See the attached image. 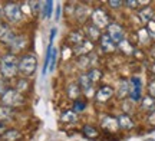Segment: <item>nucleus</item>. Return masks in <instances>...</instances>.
Segmentation results:
<instances>
[{"instance_id": "20", "label": "nucleus", "mask_w": 155, "mask_h": 141, "mask_svg": "<svg viewBox=\"0 0 155 141\" xmlns=\"http://www.w3.org/2000/svg\"><path fill=\"white\" fill-rule=\"evenodd\" d=\"M141 107H142V109H147V111H154L155 99H154V98H151L150 95L145 96L144 99L141 101Z\"/></svg>"}, {"instance_id": "3", "label": "nucleus", "mask_w": 155, "mask_h": 141, "mask_svg": "<svg viewBox=\"0 0 155 141\" xmlns=\"http://www.w3.org/2000/svg\"><path fill=\"white\" fill-rule=\"evenodd\" d=\"M25 102L22 92H19L17 89H6L2 95V105L6 107H17V105H22Z\"/></svg>"}, {"instance_id": "1", "label": "nucleus", "mask_w": 155, "mask_h": 141, "mask_svg": "<svg viewBox=\"0 0 155 141\" xmlns=\"http://www.w3.org/2000/svg\"><path fill=\"white\" fill-rule=\"evenodd\" d=\"M19 72V59L16 55H5L0 59V73L5 78H13Z\"/></svg>"}, {"instance_id": "16", "label": "nucleus", "mask_w": 155, "mask_h": 141, "mask_svg": "<svg viewBox=\"0 0 155 141\" xmlns=\"http://www.w3.org/2000/svg\"><path fill=\"white\" fill-rule=\"evenodd\" d=\"M26 42H28V40H26L25 36H16L15 40L10 43V46H12V49H13L15 52H20L23 48L26 46Z\"/></svg>"}, {"instance_id": "36", "label": "nucleus", "mask_w": 155, "mask_h": 141, "mask_svg": "<svg viewBox=\"0 0 155 141\" xmlns=\"http://www.w3.org/2000/svg\"><path fill=\"white\" fill-rule=\"evenodd\" d=\"M0 17H2V10H0Z\"/></svg>"}, {"instance_id": "14", "label": "nucleus", "mask_w": 155, "mask_h": 141, "mask_svg": "<svg viewBox=\"0 0 155 141\" xmlns=\"http://www.w3.org/2000/svg\"><path fill=\"white\" fill-rule=\"evenodd\" d=\"M82 134L83 137H86L89 140H95V138L99 137V131L96 130L95 127H92V125H85L82 128Z\"/></svg>"}, {"instance_id": "18", "label": "nucleus", "mask_w": 155, "mask_h": 141, "mask_svg": "<svg viewBox=\"0 0 155 141\" xmlns=\"http://www.w3.org/2000/svg\"><path fill=\"white\" fill-rule=\"evenodd\" d=\"M86 36H89V39H92V40L99 39V38H101L99 29L95 28L92 23H91V25H88V26H86Z\"/></svg>"}, {"instance_id": "7", "label": "nucleus", "mask_w": 155, "mask_h": 141, "mask_svg": "<svg viewBox=\"0 0 155 141\" xmlns=\"http://www.w3.org/2000/svg\"><path fill=\"white\" fill-rule=\"evenodd\" d=\"M141 92H142V82L138 76H132L129 81V95L134 101L138 102L141 99Z\"/></svg>"}, {"instance_id": "10", "label": "nucleus", "mask_w": 155, "mask_h": 141, "mask_svg": "<svg viewBox=\"0 0 155 141\" xmlns=\"http://www.w3.org/2000/svg\"><path fill=\"white\" fill-rule=\"evenodd\" d=\"M116 121H118V127H119V128H122V130H125V131L132 130L134 125H135L134 119L131 118L128 114H121V115L116 118Z\"/></svg>"}, {"instance_id": "5", "label": "nucleus", "mask_w": 155, "mask_h": 141, "mask_svg": "<svg viewBox=\"0 0 155 141\" xmlns=\"http://www.w3.org/2000/svg\"><path fill=\"white\" fill-rule=\"evenodd\" d=\"M91 20H92V25L95 28L102 29L105 26H109V16L106 15V12L104 9H95L91 15Z\"/></svg>"}, {"instance_id": "21", "label": "nucleus", "mask_w": 155, "mask_h": 141, "mask_svg": "<svg viewBox=\"0 0 155 141\" xmlns=\"http://www.w3.org/2000/svg\"><path fill=\"white\" fill-rule=\"evenodd\" d=\"M79 88H82L83 91H88V89H91L92 88V82H91V79H89V76H88V73H85V75H82L81 78H79Z\"/></svg>"}, {"instance_id": "13", "label": "nucleus", "mask_w": 155, "mask_h": 141, "mask_svg": "<svg viewBox=\"0 0 155 141\" xmlns=\"http://www.w3.org/2000/svg\"><path fill=\"white\" fill-rule=\"evenodd\" d=\"M68 42H69L71 45L79 48V46L85 42V39H83V35L81 33V32H76V30H75V32H72V33L69 35V39H68Z\"/></svg>"}, {"instance_id": "23", "label": "nucleus", "mask_w": 155, "mask_h": 141, "mask_svg": "<svg viewBox=\"0 0 155 141\" xmlns=\"http://www.w3.org/2000/svg\"><path fill=\"white\" fill-rule=\"evenodd\" d=\"M3 138H5L6 141H16L20 138V133L16 130H7L3 134Z\"/></svg>"}, {"instance_id": "22", "label": "nucleus", "mask_w": 155, "mask_h": 141, "mask_svg": "<svg viewBox=\"0 0 155 141\" xmlns=\"http://www.w3.org/2000/svg\"><path fill=\"white\" fill-rule=\"evenodd\" d=\"M102 127L104 128H108V130H116V128H119L118 127V121L115 118H112V117H106L104 121H102Z\"/></svg>"}, {"instance_id": "6", "label": "nucleus", "mask_w": 155, "mask_h": 141, "mask_svg": "<svg viewBox=\"0 0 155 141\" xmlns=\"http://www.w3.org/2000/svg\"><path fill=\"white\" fill-rule=\"evenodd\" d=\"M108 36L111 38L114 42H115L116 45L118 43H121L124 38H125V32H124V28H122L121 25H118V23H111L109 26H108Z\"/></svg>"}, {"instance_id": "29", "label": "nucleus", "mask_w": 155, "mask_h": 141, "mask_svg": "<svg viewBox=\"0 0 155 141\" xmlns=\"http://www.w3.org/2000/svg\"><path fill=\"white\" fill-rule=\"evenodd\" d=\"M147 32H148V35H150V36L155 38V20H154V19H152L150 23H147Z\"/></svg>"}, {"instance_id": "34", "label": "nucleus", "mask_w": 155, "mask_h": 141, "mask_svg": "<svg viewBox=\"0 0 155 141\" xmlns=\"http://www.w3.org/2000/svg\"><path fill=\"white\" fill-rule=\"evenodd\" d=\"M59 16H61V5L58 6V10H56V20L59 19Z\"/></svg>"}, {"instance_id": "35", "label": "nucleus", "mask_w": 155, "mask_h": 141, "mask_svg": "<svg viewBox=\"0 0 155 141\" xmlns=\"http://www.w3.org/2000/svg\"><path fill=\"white\" fill-rule=\"evenodd\" d=\"M151 69H152V73H154V75H155V63H154V65H152V68H151Z\"/></svg>"}, {"instance_id": "28", "label": "nucleus", "mask_w": 155, "mask_h": 141, "mask_svg": "<svg viewBox=\"0 0 155 141\" xmlns=\"http://www.w3.org/2000/svg\"><path fill=\"white\" fill-rule=\"evenodd\" d=\"M56 59H58V51L53 48V49H52V55H50V62H49V69L50 71H53V68H55Z\"/></svg>"}, {"instance_id": "4", "label": "nucleus", "mask_w": 155, "mask_h": 141, "mask_svg": "<svg viewBox=\"0 0 155 141\" xmlns=\"http://www.w3.org/2000/svg\"><path fill=\"white\" fill-rule=\"evenodd\" d=\"M3 13H5V17L10 23H19L23 16L22 9L17 3H6L3 6Z\"/></svg>"}, {"instance_id": "15", "label": "nucleus", "mask_w": 155, "mask_h": 141, "mask_svg": "<svg viewBox=\"0 0 155 141\" xmlns=\"http://www.w3.org/2000/svg\"><path fill=\"white\" fill-rule=\"evenodd\" d=\"M138 15H139V19H141L144 23H150L151 20H152V17H154V10H152L150 6H148V7L141 9Z\"/></svg>"}, {"instance_id": "37", "label": "nucleus", "mask_w": 155, "mask_h": 141, "mask_svg": "<svg viewBox=\"0 0 155 141\" xmlns=\"http://www.w3.org/2000/svg\"><path fill=\"white\" fill-rule=\"evenodd\" d=\"M0 141H3V140H0Z\"/></svg>"}, {"instance_id": "2", "label": "nucleus", "mask_w": 155, "mask_h": 141, "mask_svg": "<svg viewBox=\"0 0 155 141\" xmlns=\"http://www.w3.org/2000/svg\"><path fill=\"white\" fill-rule=\"evenodd\" d=\"M36 66H38V59L32 53L22 56V59L19 61V72L25 76L33 75L35 71H36Z\"/></svg>"}, {"instance_id": "25", "label": "nucleus", "mask_w": 155, "mask_h": 141, "mask_svg": "<svg viewBox=\"0 0 155 141\" xmlns=\"http://www.w3.org/2000/svg\"><path fill=\"white\" fill-rule=\"evenodd\" d=\"M88 76H89V79H91V82L95 84V82H98V81L102 78V72H101L99 69L94 68V69H91V71L88 72Z\"/></svg>"}, {"instance_id": "31", "label": "nucleus", "mask_w": 155, "mask_h": 141, "mask_svg": "<svg viewBox=\"0 0 155 141\" xmlns=\"http://www.w3.org/2000/svg\"><path fill=\"white\" fill-rule=\"evenodd\" d=\"M86 107V104H85V102H82L81 101V99H78L76 102H75V105H73V108H75V109H73V111H75V112H81V111H82L83 108Z\"/></svg>"}, {"instance_id": "32", "label": "nucleus", "mask_w": 155, "mask_h": 141, "mask_svg": "<svg viewBox=\"0 0 155 141\" xmlns=\"http://www.w3.org/2000/svg\"><path fill=\"white\" fill-rule=\"evenodd\" d=\"M108 5H109V7H115V9H118V7H121L124 3H122V2H109Z\"/></svg>"}, {"instance_id": "26", "label": "nucleus", "mask_w": 155, "mask_h": 141, "mask_svg": "<svg viewBox=\"0 0 155 141\" xmlns=\"http://www.w3.org/2000/svg\"><path fill=\"white\" fill-rule=\"evenodd\" d=\"M52 12H53V2H46L43 3V17L45 19H49L52 16Z\"/></svg>"}, {"instance_id": "19", "label": "nucleus", "mask_w": 155, "mask_h": 141, "mask_svg": "<svg viewBox=\"0 0 155 141\" xmlns=\"http://www.w3.org/2000/svg\"><path fill=\"white\" fill-rule=\"evenodd\" d=\"M13 117V108L6 107V105H0V121H6Z\"/></svg>"}, {"instance_id": "30", "label": "nucleus", "mask_w": 155, "mask_h": 141, "mask_svg": "<svg viewBox=\"0 0 155 141\" xmlns=\"http://www.w3.org/2000/svg\"><path fill=\"white\" fill-rule=\"evenodd\" d=\"M148 95L155 99V78L151 79L150 84H148Z\"/></svg>"}, {"instance_id": "17", "label": "nucleus", "mask_w": 155, "mask_h": 141, "mask_svg": "<svg viewBox=\"0 0 155 141\" xmlns=\"http://www.w3.org/2000/svg\"><path fill=\"white\" fill-rule=\"evenodd\" d=\"M68 96L69 98H72V99H76L78 96H79V94H81V88H79V85L76 84V82H72V84L68 85Z\"/></svg>"}, {"instance_id": "9", "label": "nucleus", "mask_w": 155, "mask_h": 141, "mask_svg": "<svg viewBox=\"0 0 155 141\" xmlns=\"http://www.w3.org/2000/svg\"><path fill=\"white\" fill-rule=\"evenodd\" d=\"M112 95H114V88L108 86V85H105V86H101L99 89L95 92V98H96V101H98V102L109 101V99L112 98Z\"/></svg>"}, {"instance_id": "8", "label": "nucleus", "mask_w": 155, "mask_h": 141, "mask_svg": "<svg viewBox=\"0 0 155 141\" xmlns=\"http://www.w3.org/2000/svg\"><path fill=\"white\" fill-rule=\"evenodd\" d=\"M16 35L12 30V28L7 23H0V42H3L6 45H10L15 40Z\"/></svg>"}, {"instance_id": "24", "label": "nucleus", "mask_w": 155, "mask_h": 141, "mask_svg": "<svg viewBox=\"0 0 155 141\" xmlns=\"http://www.w3.org/2000/svg\"><path fill=\"white\" fill-rule=\"evenodd\" d=\"M128 94H129V82H128V81H121L118 96H119V98H124V96H127Z\"/></svg>"}, {"instance_id": "33", "label": "nucleus", "mask_w": 155, "mask_h": 141, "mask_svg": "<svg viewBox=\"0 0 155 141\" xmlns=\"http://www.w3.org/2000/svg\"><path fill=\"white\" fill-rule=\"evenodd\" d=\"M148 121H150L151 124H154V125H155V109L150 114V117H148Z\"/></svg>"}, {"instance_id": "27", "label": "nucleus", "mask_w": 155, "mask_h": 141, "mask_svg": "<svg viewBox=\"0 0 155 141\" xmlns=\"http://www.w3.org/2000/svg\"><path fill=\"white\" fill-rule=\"evenodd\" d=\"M138 39L141 43H148L151 39V36L148 35V32H147V29H141L138 32Z\"/></svg>"}, {"instance_id": "11", "label": "nucleus", "mask_w": 155, "mask_h": 141, "mask_svg": "<svg viewBox=\"0 0 155 141\" xmlns=\"http://www.w3.org/2000/svg\"><path fill=\"white\" fill-rule=\"evenodd\" d=\"M99 43H101L102 51L108 52V53H109V52H114L116 49V43L106 33L105 35H101V42H99Z\"/></svg>"}, {"instance_id": "12", "label": "nucleus", "mask_w": 155, "mask_h": 141, "mask_svg": "<svg viewBox=\"0 0 155 141\" xmlns=\"http://www.w3.org/2000/svg\"><path fill=\"white\" fill-rule=\"evenodd\" d=\"M61 121L65 123V124H73L78 121V114L73 111V109H69V111H65L62 112L61 115Z\"/></svg>"}]
</instances>
